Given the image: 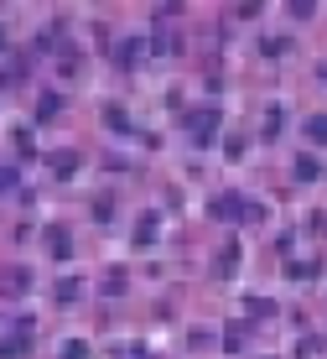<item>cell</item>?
<instances>
[{"mask_svg":"<svg viewBox=\"0 0 327 359\" xmlns=\"http://www.w3.org/2000/svg\"><path fill=\"white\" fill-rule=\"evenodd\" d=\"M62 359H89V344H83V339H68V344H62Z\"/></svg>","mask_w":327,"mask_h":359,"instance_id":"3957f363","label":"cell"},{"mask_svg":"<svg viewBox=\"0 0 327 359\" xmlns=\"http://www.w3.org/2000/svg\"><path fill=\"white\" fill-rule=\"evenodd\" d=\"M187 135H193V146H208L213 135H218V109H197V115L187 120Z\"/></svg>","mask_w":327,"mask_h":359,"instance_id":"6da1fadb","label":"cell"},{"mask_svg":"<svg viewBox=\"0 0 327 359\" xmlns=\"http://www.w3.org/2000/svg\"><path fill=\"white\" fill-rule=\"evenodd\" d=\"M135 240H141V245H151V240H156V219H151V214L141 219V229H135Z\"/></svg>","mask_w":327,"mask_h":359,"instance_id":"277c9868","label":"cell"},{"mask_svg":"<svg viewBox=\"0 0 327 359\" xmlns=\"http://www.w3.org/2000/svg\"><path fill=\"white\" fill-rule=\"evenodd\" d=\"M296 177L312 182V177H317V162H312V156H301V162H296Z\"/></svg>","mask_w":327,"mask_h":359,"instance_id":"5b68a950","label":"cell"},{"mask_svg":"<svg viewBox=\"0 0 327 359\" xmlns=\"http://www.w3.org/2000/svg\"><path fill=\"white\" fill-rule=\"evenodd\" d=\"M307 135H312V141H322V146H327V115H312V120H307Z\"/></svg>","mask_w":327,"mask_h":359,"instance_id":"7a4b0ae2","label":"cell"},{"mask_svg":"<svg viewBox=\"0 0 327 359\" xmlns=\"http://www.w3.org/2000/svg\"><path fill=\"white\" fill-rule=\"evenodd\" d=\"M6 188H16V172H11V167H0V193H6Z\"/></svg>","mask_w":327,"mask_h":359,"instance_id":"8992f818","label":"cell"}]
</instances>
